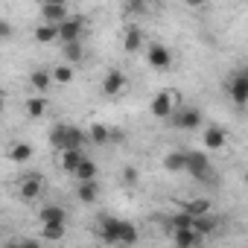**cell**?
<instances>
[{
    "label": "cell",
    "instance_id": "cell-2",
    "mask_svg": "<svg viewBox=\"0 0 248 248\" xmlns=\"http://www.w3.org/2000/svg\"><path fill=\"white\" fill-rule=\"evenodd\" d=\"M178 105H181V93H178V91H161V93L152 96L149 111H152V117H158V120H170Z\"/></svg>",
    "mask_w": 248,
    "mask_h": 248
},
{
    "label": "cell",
    "instance_id": "cell-4",
    "mask_svg": "<svg viewBox=\"0 0 248 248\" xmlns=\"http://www.w3.org/2000/svg\"><path fill=\"white\" fill-rule=\"evenodd\" d=\"M170 120H172V126L181 129V132H196L202 126V108H196V105H178Z\"/></svg>",
    "mask_w": 248,
    "mask_h": 248
},
{
    "label": "cell",
    "instance_id": "cell-26",
    "mask_svg": "<svg viewBox=\"0 0 248 248\" xmlns=\"http://www.w3.org/2000/svg\"><path fill=\"white\" fill-rule=\"evenodd\" d=\"M76 199H79L82 204H93V202L99 199V184H96V181H82V184L76 187Z\"/></svg>",
    "mask_w": 248,
    "mask_h": 248
},
{
    "label": "cell",
    "instance_id": "cell-32",
    "mask_svg": "<svg viewBox=\"0 0 248 248\" xmlns=\"http://www.w3.org/2000/svg\"><path fill=\"white\" fill-rule=\"evenodd\" d=\"M12 32H15V27L6 18H0V38H12Z\"/></svg>",
    "mask_w": 248,
    "mask_h": 248
},
{
    "label": "cell",
    "instance_id": "cell-24",
    "mask_svg": "<svg viewBox=\"0 0 248 248\" xmlns=\"http://www.w3.org/2000/svg\"><path fill=\"white\" fill-rule=\"evenodd\" d=\"M161 164L167 172H184L187 170V152H167Z\"/></svg>",
    "mask_w": 248,
    "mask_h": 248
},
{
    "label": "cell",
    "instance_id": "cell-7",
    "mask_svg": "<svg viewBox=\"0 0 248 248\" xmlns=\"http://www.w3.org/2000/svg\"><path fill=\"white\" fill-rule=\"evenodd\" d=\"M38 18H41V24H47V27H59V24H64V21L70 18V12H67L64 3H41V6H38Z\"/></svg>",
    "mask_w": 248,
    "mask_h": 248
},
{
    "label": "cell",
    "instance_id": "cell-19",
    "mask_svg": "<svg viewBox=\"0 0 248 248\" xmlns=\"http://www.w3.org/2000/svg\"><path fill=\"white\" fill-rule=\"evenodd\" d=\"M85 135H88V143H93V146H105L111 140V129L105 126V123H91Z\"/></svg>",
    "mask_w": 248,
    "mask_h": 248
},
{
    "label": "cell",
    "instance_id": "cell-10",
    "mask_svg": "<svg viewBox=\"0 0 248 248\" xmlns=\"http://www.w3.org/2000/svg\"><path fill=\"white\" fill-rule=\"evenodd\" d=\"M41 193H44V178L41 175H24L18 181V196L24 202H38Z\"/></svg>",
    "mask_w": 248,
    "mask_h": 248
},
{
    "label": "cell",
    "instance_id": "cell-30",
    "mask_svg": "<svg viewBox=\"0 0 248 248\" xmlns=\"http://www.w3.org/2000/svg\"><path fill=\"white\" fill-rule=\"evenodd\" d=\"M32 35H35V41H38V44H53V41H56V27H47V24H38Z\"/></svg>",
    "mask_w": 248,
    "mask_h": 248
},
{
    "label": "cell",
    "instance_id": "cell-21",
    "mask_svg": "<svg viewBox=\"0 0 248 248\" xmlns=\"http://www.w3.org/2000/svg\"><path fill=\"white\" fill-rule=\"evenodd\" d=\"M64 233H67V225H64V222H47V225H41V231H38V236L47 239V242H62Z\"/></svg>",
    "mask_w": 248,
    "mask_h": 248
},
{
    "label": "cell",
    "instance_id": "cell-11",
    "mask_svg": "<svg viewBox=\"0 0 248 248\" xmlns=\"http://www.w3.org/2000/svg\"><path fill=\"white\" fill-rule=\"evenodd\" d=\"M225 143H228V132H225V126H204V132H202V146H204L207 152L225 149Z\"/></svg>",
    "mask_w": 248,
    "mask_h": 248
},
{
    "label": "cell",
    "instance_id": "cell-6",
    "mask_svg": "<svg viewBox=\"0 0 248 248\" xmlns=\"http://www.w3.org/2000/svg\"><path fill=\"white\" fill-rule=\"evenodd\" d=\"M196 181H210L213 178V164L204 152H187V170Z\"/></svg>",
    "mask_w": 248,
    "mask_h": 248
},
{
    "label": "cell",
    "instance_id": "cell-25",
    "mask_svg": "<svg viewBox=\"0 0 248 248\" xmlns=\"http://www.w3.org/2000/svg\"><path fill=\"white\" fill-rule=\"evenodd\" d=\"M73 178H76L79 184H82V181H96V164L85 155V158L79 161V167L73 170Z\"/></svg>",
    "mask_w": 248,
    "mask_h": 248
},
{
    "label": "cell",
    "instance_id": "cell-12",
    "mask_svg": "<svg viewBox=\"0 0 248 248\" xmlns=\"http://www.w3.org/2000/svg\"><path fill=\"white\" fill-rule=\"evenodd\" d=\"M138 239H140L138 225H135V222H126V219H120V233H117V242H120L123 248H135V245H138Z\"/></svg>",
    "mask_w": 248,
    "mask_h": 248
},
{
    "label": "cell",
    "instance_id": "cell-33",
    "mask_svg": "<svg viewBox=\"0 0 248 248\" xmlns=\"http://www.w3.org/2000/svg\"><path fill=\"white\" fill-rule=\"evenodd\" d=\"M9 248H41L38 239H21V242H12Z\"/></svg>",
    "mask_w": 248,
    "mask_h": 248
},
{
    "label": "cell",
    "instance_id": "cell-20",
    "mask_svg": "<svg viewBox=\"0 0 248 248\" xmlns=\"http://www.w3.org/2000/svg\"><path fill=\"white\" fill-rule=\"evenodd\" d=\"M82 158H85V149H62V152H59V164H62V170L70 172V175H73V170L79 167Z\"/></svg>",
    "mask_w": 248,
    "mask_h": 248
},
{
    "label": "cell",
    "instance_id": "cell-17",
    "mask_svg": "<svg viewBox=\"0 0 248 248\" xmlns=\"http://www.w3.org/2000/svg\"><path fill=\"white\" fill-rule=\"evenodd\" d=\"M216 228H219V222H216V216H213V213H207V216H196V219H193V225H190V231H193L196 236H202V239H204V236H210Z\"/></svg>",
    "mask_w": 248,
    "mask_h": 248
},
{
    "label": "cell",
    "instance_id": "cell-3",
    "mask_svg": "<svg viewBox=\"0 0 248 248\" xmlns=\"http://www.w3.org/2000/svg\"><path fill=\"white\" fill-rule=\"evenodd\" d=\"M85 18L82 15H70L64 24H59L56 27V41H62V47L64 44H76V41H82V35H85Z\"/></svg>",
    "mask_w": 248,
    "mask_h": 248
},
{
    "label": "cell",
    "instance_id": "cell-27",
    "mask_svg": "<svg viewBox=\"0 0 248 248\" xmlns=\"http://www.w3.org/2000/svg\"><path fill=\"white\" fill-rule=\"evenodd\" d=\"M210 207H213V202H210V199H193V202H187V204H184V213L196 219V216H207V213H210Z\"/></svg>",
    "mask_w": 248,
    "mask_h": 248
},
{
    "label": "cell",
    "instance_id": "cell-5",
    "mask_svg": "<svg viewBox=\"0 0 248 248\" xmlns=\"http://www.w3.org/2000/svg\"><path fill=\"white\" fill-rule=\"evenodd\" d=\"M228 96H231V102L236 105V108H245L248 105V73L245 70H236L231 79H228Z\"/></svg>",
    "mask_w": 248,
    "mask_h": 248
},
{
    "label": "cell",
    "instance_id": "cell-22",
    "mask_svg": "<svg viewBox=\"0 0 248 248\" xmlns=\"http://www.w3.org/2000/svg\"><path fill=\"white\" fill-rule=\"evenodd\" d=\"M172 245H175V248H199V245H202V236H196L190 228L172 231Z\"/></svg>",
    "mask_w": 248,
    "mask_h": 248
},
{
    "label": "cell",
    "instance_id": "cell-29",
    "mask_svg": "<svg viewBox=\"0 0 248 248\" xmlns=\"http://www.w3.org/2000/svg\"><path fill=\"white\" fill-rule=\"evenodd\" d=\"M62 53H64V59H67L64 64H70V67H73L76 62H82V59H85V47H82V41H76V44H64V47H62Z\"/></svg>",
    "mask_w": 248,
    "mask_h": 248
},
{
    "label": "cell",
    "instance_id": "cell-23",
    "mask_svg": "<svg viewBox=\"0 0 248 248\" xmlns=\"http://www.w3.org/2000/svg\"><path fill=\"white\" fill-rule=\"evenodd\" d=\"M24 111H27V117H30V120H41V117L47 114V99L35 93V96H30V99L24 102Z\"/></svg>",
    "mask_w": 248,
    "mask_h": 248
},
{
    "label": "cell",
    "instance_id": "cell-15",
    "mask_svg": "<svg viewBox=\"0 0 248 248\" xmlns=\"http://www.w3.org/2000/svg\"><path fill=\"white\" fill-rule=\"evenodd\" d=\"M123 50L126 53H138V50H143V32H140V27H126V32H123Z\"/></svg>",
    "mask_w": 248,
    "mask_h": 248
},
{
    "label": "cell",
    "instance_id": "cell-31",
    "mask_svg": "<svg viewBox=\"0 0 248 248\" xmlns=\"http://www.w3.org/2000/svg\"><path fill=\"white\" fill-rule=\"evenodd\" d=\"M140 181V172H138V167H123V184H126V187H135Z\"/></svg>",
    "mask_w": 248,
    "mask_h": 248
},
{
    "label": "cell",
    "instance_id": "cell-28",
    "mask_svg": "<svg viewBox=\"0 0 248 248\" xmlns=\"http://www.w3.org/2000/svg\"><path fill=\"white\" fill-rule=\"evenodd\" d=\"M50 79H53V85H70L73 82V67L70 64H56L50 70Z\"/></svg>",
    "mask_w": 248,
    "mask_h": 248
},
{
    "label": "cell",
    "instance_id": "cell-13",
    "mask_svg": "<svg viewBox=\"0 0 248 248\" xmlns=\"http://www.w3.org/2000/svg\"><path fill=\"white\" fill-rule=\"evenodd\" d=\"M30 85H32V91L41 96V93H47L50 91V85H53V79H50V70L47 67H32L30 70Z\"/></svg>",
    "mask_w": 248,
    "mask_h": 248
},
{
    "label": "cell",
    "instance_id": "cell-34",
    "mask_svg": "<svg viewBox=\"0 0 248 248\" xmlns=\"http://www.w3.org/2000/svg\"><path fill=\"white\" fill-rule=\"evenodd\" d=\"M6 111V96H3V91H0V114Z\"/></svg>",
    "mask_w": 248,
    "mask_h": 248
},
{
    "label": "cell",
    "instance_id": "cell-8",
    "mask_svg": "<svg viewBox=\"0 0 248 248\" xmlns=\"http://www.w3.org/2000/svg\"><path fill=\"white\" fill-rule=\"evenodd\" d=\"M126 85H129V79H126V73H123L120 67H111L102 76V93L105 96H120L123 91H126Z\"/></svg>",
    "mask_w": 248,
    "mask_h": 248
},
{
    "label": "cell",
    "instance_id": "cell-14",
    "mask_svg": "<svg viewBox=\"0 0 248 248\" xmlns=\"http://www.w3.org/2000/svg\"><path fill=\"white\" fill-rule=\"evenodd\" d=\"M117 233H120V219L102 216V222H99V239L105 245H117Z\"/></svg>",
    "mask_w": 248,
    "mask_h": 248
},
{
    "label": "cell",
    "instance_id": "cell-9",
    "mask_svg": "<svg viewBox=\"0 0 248 248\" xmlns=\"http://www.w3.org/2000/svg\"><path fill=\"white\" fill-rule=\"evenodd\" d=\"M146 62L155 67V70H170L172 67V53H170V47L167 44H149L146 47Z\"/></svg>",
    "mask_w": 248,
    "mask_h": 248
},
{
    "label": "cell",
    "instance_id": "cell-18",
    "mask_svg": "<svg viewBox=\"0 0 248 248\" xmlns=\"http://www.w3.org/2000/svg\"><path fill=\"white\" fill-rule=\"evenodd\" d=\"M38 222H41V225H47V222H64V225H67V210H64L62 204H44V207L38 210Z\"/></svg>",
    "mask_w": 248,
    "mask_h": 248
},
{
    "label": "cell",
    "instance_id": "cell-1",
    "mask_svg": "<svg viewBox=\"0 0 248 248\" xmlns=\"http://www.w3.org/2000/svg\"><path fill=\"white\" fill-rule=\"evenodd\" d=\"M85 143H88V135L79 126H70V123H56V126L50 129V146L56 152H62V149H82Z\"/></svg>",
    "mask_w": 248,
    "mask_h": 248
},
{
    "label": "cell",
    "instance_id": "cell-16",
    "mask_svg": "<svg viewBox=\"0 0 248 248\" xmlns=\"http://www.w3.org/2000/svg\"><path fill=\"white\" fill-rule=\"evenodd\" d=\"M9 161L12 164H27V161H32V155H35V149L27 143V140H15L12 146H9Z\"/></svg>",
    "mask_w": 248,
    "mask_h": 248
}]
</instances>
